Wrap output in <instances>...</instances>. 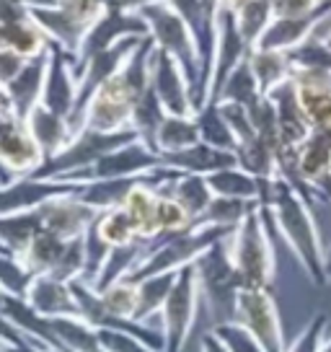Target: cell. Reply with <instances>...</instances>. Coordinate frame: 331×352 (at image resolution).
Segmentation results:
<instances>
[{"label":"cell","mask_w":331,"mask_h":352,"mask_svg":"<svg viewBox=\"0 0 331 352\" xmlns=\"http://www.w3.org/2000/svg\"><path fill=\"white\" fill-rule=\"evenodd\" d=\"M197 143H202V138H199V124L194 114H187V117L166 114V120L155 132V153L161 155L187 151Z\"/></svg>","instance_id":"4316f807"},{"label":"cell","mask_w":331,"mask_h":352,"mask_svg":"<svg viewBox=\"0 0 331 352\" xmlns=\"http://www.w3.org/2000/svg\"><path fill=\"white\" fill-rule=\"evenodd\" d=\"M321 36H323V39H326V42L331 44V29H329V32H326V34H321Z\"/></svg>","instance_id":"94428289"},{"label":"cell","mask_w":331,"mask_h":352,"mask_svg":"<svg viewBox=\"0 0 331 352\" xmlns=\"http://www.w3.org/2000/svg\"><path fill=\"white\" fill-rule=\"evenodd\" d=\"M150 88L155 91L158 101L163 104L166 114H197L194 107V91L189 83L187 70L179 65V60L155 50L153 65H150Z\"/></svg>","instance_id":"9a60e30c"},{"label":"cell","mask_w":331,"mask_h":352,"mask_svg":"<svg viewBox=\"0 0 331 352\" xmlns=\"http://www.w3.org/2000/svg\"><path fill=\"white\" fill-rule=\"evenodd\" d=\"M55 334L62 350L65 352H104L101 350L99 329L91 327L86 319L80 316H62V319H52Z\"/></svg>","instance_id":"e575fe53"},{"label":"cell","mask_w":331,"mask_h":352,"mask_svg":"<svg viewBox=\"0 0 331 352\" xmlns=\"http://www.w3.org/2000/svg\"><path fill=\"white\" fill-rule=\"evenodd\" d=\"M212 331L222 340V344L228 347V352H264V347L259 344L251 331L246 329L238 321H222V324H215Z\"/></svg>","instance_id":"bcb514c9"},{"label":"cell","mask_w":331,"mask_h":352,"mask_svg":"<svg viewBox=\"0 0 331 352\" xmlns=\"http://www.w3.org/2000/svg\"><path fill=\"white\" fill-rule=\"evenodd\" d=\"M236 321L254 334L264 352H287L275 296L264 287H243L236 300Z\"/></svg>","instance_id":"8fae6325"},{"label":"cell","mask_w":331,"mask_h":352,"mask_svg":"<svg viewBox=\"0 0 331 352\" xmlns=\"http://www.w3.org/2000/svg\"><path fill=\"white\" fill-rule=\"evenodd\" d=\"M67 243L70 241L60 239L55 233L42 231L34 236L32 243L19 256H21V262L32 270L34 275H55L57 267H60V262H62V256L67 252Z\"/></svg>","instance_id":"f1b7e54d"},{"label":"cell","mask_w":331,"mask_h":352,"mask_svg":"<svg viewBox=\"0 0 331 352\" xmlns=\"http://www.w3.org/2000/svg\"><path fill=\"white\" fill-rule=\"evenodd\" d=\"M233 231L228 228H218V226H205V223H194L192 228L181 233H171V236H161L155 241H148V252L135 267L130 280H143L150 275H166V272H179L189 264H194L207 252L210 246L218 241L228 239Z\"/></svg>","instance_id":"277c9868"},{"label":"cell","mask_w":331,"mask_h":352,"mask_svg":"<svg viewBox=\"0 0 331 352\" xmlns=\"http://www.w3.org/2000/svg\"><path fill=\"white\" fill-rule=\"evenodd\" d=\"M199 277V293L210 311L212 327L222 321H236V300L243 290L241 275L228 252V239L218 241L194 262Z\"/></svg>","instance_id":"5b68a950"},{"label":"cell","mask_w":331,"mask_h":352,"mask_svg":"<svg viewBox=\"0 0 331 352\" xmlns=\"http://www.w3.org/2000/svg\"><path fill=\"white\" fill-rule=\"evenodd\" d=\"M236 155H238V166L243 171L254 174L256 179H275L277 176V151L259 135L238 145Z\"/></svg>","instance_id":"74e56055"},{"label":"cell","mask_w":331,"mask_h":352,"mask_svg":"<svg viewBox=\"0 0 331 352\" xmlns=\"http://www.w3.org/2000/svg\"><path fill=\"white\" fill-rule=\"evenodd\" d=\"M326 324H329L326 314H313L303 331L293 340V344H287V352H321V344L326 340Z\"/></svg>","instance_id":"7dc6e473"},{"label":"cell","mask_w":331,"mask_h":352,"mask_svg":"<svg viewBox=\"0 0 331 352\" xmlns=\"http://www.w3.org/2000/svg\"><path fill=\"white\" fill-rule=\"evenodd\" d=\"M262 96H264V94H262L259 80H256L254 70H251V63H249V57H246L241 65L228 76V80L222 83L220 94H218L215 101H233V104H241L246 109H251Z\"/></svg>","instance_id":"8d00e7d4"},{"label":"cell","mask_w":331,"mask_h":352,"mask_svg":"<svg viewBox=\"0 0 331 352\" xmlns=\"http://www.w3.org/2000/svg\"><path fill=\"white\" fill-rule=\"evenodd\" d=\"M326 275H329V280H331V249L326 252Z\"/></svg>","instance_id":"680465c9"},{"label":"cell","mask_w":331,"mask_h":352,"mask_svg":"<svg viewBox=\"0 0 331 352\" xmlns=\"http://www.w3.org/2000/svg\"><path fill=\"white\" fill-rule=\"evenodd\" d=\"M321 352H331V337H326V340H323V344H321Z\"/></svg>","instance_id":"91938a15"},{"label":"cell","mask_w":331,"mask_h":352,"mask_svg":"<svg viewBox=\"0 0 331 352\" xmlns=\"http://www.w3.org/2000/svg\"><path fill=\"white\" fill-rule=\"evenodd\" d=\"M259 202H249V199H233V197H215L210 202L207 212L199 218L205 226H218V228H228L236 231L243 223V218L256 208Z\"/></svg>","instance_id":"b9f144b4"},{"label":"cell","mask_w":331,"mask_h":352,"mask_svg":"<svg viewBox=\"0 0 331 352\" xmlns=\"http://www.w3.org/2000/svg\"><path fill=\"white\" fill-rule=\"evenodd\" d=\"M290 63L295 70H316V73H329L331 76V44L321 36L313 34L310 39L290 50Z\"/></svg>","instance_id":"ee69618b"},{"label":"cell","mask_w":331,"mask_h":352,"mask_svg":"<svg viewBox=\"0 0 331 352\" xmlns=\"http://www.w3.org/2000/svg\"><path fill=\"white\" fill-rule=\"evenodd\" d=\"M163 120H166L163 104L158 101L153 88L148 86V91H145L143 96L137 99V104H135L133 130L137 132V138H140L148 148H153V151H155V132H158V127H161Z\"/></svg>","instance_id":"f35d334b"},{"label":"cell","mask_w":331,"mask_h":352,"mask_svg":"<svg viewBox=\"0 0 331 352\" xmlns=\"http://www.w3.org/2000/svg\"><path fill=\"white\" fill-rule=\"evenodd\" d=\"M13 3H21L26 8H39V6H52L57 0H13Z\"/></svg>","instance_id":"9f6ffc18"},{"label":"cell","mask_w":331,"mask_h":352,"mask_svg":"<svg viewBox=\"0 0 331 352\" xmlns=\"http://www.w3.org/2000/svg\"><path fill=\"white\" fill-rule=\"evenodd\" d=\"M96 228H99L101 239L109 243L111 249L143 241L140 233H137V228H135L133 218L127 215V210L122 208V205L119 208L104 210L99 218H96Z\"/></svg>","instance_id":"ab89813d"},{"label":"cell","mask_w":331,"mask_h":352,"mask_svg":"<svg viewBox=\"0 0 331 352\" xmlns=\"http://www.w3.org/2000/svg\"><path fill=\"white\" fill-rule=\"evenodd\" d=\"M0 184H3V182H0Z\"/></svg>","instance_id":"03108f58"},{"label":"cell","mask_w":331,"mask_h":352,"mask_svg":"<svg viewBox=\"0 0 331 352\" xmlns=\"http://www.w3.org/2000/svg\"><path fill=\"white\" fill-rule=\"evenodd\" d=\"M179 272H166V275H150L137 280V311H135V321L140 324H150L153 319H161L166 300L174 290ZM135 283V280H133Z\"/></svg>","instance_id":"f546056e"},{"label":"cell","mask_w":331,"mask_h":352,"mask_svg":"<svg viewBox=\"0 0 331 352\" xmlns=\"http://www.w3.org/2000/svg\"><path fill=\"white\" fill-rule=\"evenodd\" d=\"M99 340L104 352H155L145 340L122 329H99Z\"/></svg>","instance_id":"681fc988"},{"label":"cell","mask_w":331,"mask_h":352,"mask_svg":"<svg viewBox=\"0 0 331 352\" xmlns=\"http://www.w3.org/2000/svg\"><path fill=\"white\" fill-rule=\"evenodd\" d=\"M26 127L32 130L34 140H36L39 148L45 151V158L57 155L67 143H70V140H73V127H70V120L62 117V114H57V111L47 109L42 101L29 111V117H26Z\"/></svg>","instance_id":"cb8c5ba5"},{"label":"cell","mask_w":331,"mask_h":352,"mask_svg":"<svg viewBox=\"0 0 331 352\" xmlns=\"http://www.w3.org/2000/svg\"><path fill=\"white\" fill-rule=\"evenodd\" d=\"M249 52H251V47H249V42L243 39L241 29H238L236 11L228 8V6H220V11H218V36H215V55H212L210 96H207V104L218 99L222 83L249 57Z\"/></svg>","instance_id":"4fadbf2b"},{"label":"cell","mask_w":331,"mask_h":352,"mask_svg":"<svg viewBox=\"0 0 331 352\" xmlns=\"http://www.w3.org/2000/svg\"><path fill=\"white\" fill-rule=\"evenodd\" d=\"M199 352H228V347L222 344V340L215 331H205L202 340H199Z\"/></svg>","instance_id":"11a10c76"},{"label":"cell","mask_w":331,"mask_h":352,"mask_svg":"<svg viewBox=\"0 0 331 352\" xmlns=\"http://www.w3.org/2000/svg\"><path fill=\"white\" fill-rule=\"evenodd\" d=\"M316 3H321V6H323V3H331V0H316Z\"/></svg>","instance_id":"be15d7a7"},{"label":"cell","mask_w":331,"mask_h":352,"mask_svg":"<svg viewBox=\"0 0 331 352\" xmlns=\"http://www.w3.org/2000/svg\"><path fill=\"white\" fill-rule=\"evenodd\" d=\"M158 0H104L106 11H122V13H140L143 8L153 6Z\"/></svg>","instance_id":"db71d44e"},{"label":"cell","mask_w":331,"mask_h":352,"mask_svg":"<svg viewBox=\"0 0 331 352\" xmlns=\"http://www.w3.org/2000/svg\"><path fill=\"white\" fill-rule=\"evenodd\" d=\"M104 13V0H57L52 6L32 8V19L49 42L62 47L76 60L89 29Z\"/></svg>","instance_id":"52a82bcc"},{"label":"cell","mask_w":331,"mask_h":352,"mask_svg":"<svg viewBox=\"0 0 331 352\" xmlns=\"http://www.w3.org/2000/svg\"><path fill=\"white\" fill-rule=\"evenodd\" d=\"M161 158H163L166 168H174L179 174H199V176H210L215 171L238 166V155L233 153V151H222V148H215V145H207V143H197L192 145V148H187V151L161 155Z\"/></svg>","instance_id":"603a6c76"},{"label":"cell","mask_w":331,"mask_h":352,"mask_svg":"<svg viewBox=\"0 0 331 352\" xmlns=\"http://www.w3.org/2000/svg\"><path fill=\"white\" fill-rule=\"evenodd\" d=\"M26 300L32 303L47 319H62V316H80L73 285L55 275H36L32 287L26 293Z\"/></svg>","instance_id":"7402d4cb"},{"label":"cell","mask_w":331,"mask_h":352,"mask_svg":"<svg viewBox=\"0 0 331 352\" xmlns=\"http://www.w3.org/2000/svg\"><path fill=\"white\" fill-rule=\"evenodd\" d=\"M76 189L78 184L73 182H57V179H39V176L13 179L8 184H0V218L42 208L49 199L70 195Z\"/></svg>","instance_id":"e0dca14e"},{"label":"cell","mask_w":331,"mask_h":352,"mask_svg":"<svg viewBox=\"0 0 331 352\" xmlns=\"http://www.w3.org/2000/svg\"><path fill=\"white\" fill-rule=\"evenodd\" d=\"M143 36H150V34H148V23L140 19V13L106 11L99 21L91 26L83 44H80V50H78L76 73L86 65L93 55L117 47V44L124 42V39H143Z\"/></svg>","instance_id":"5bb4252c"},{"label":"cell","mask_w":331,"mask_h":352,"mask_svg":"<svg viewBox=\"0 0 331 352\" xmlns=\"http://www.w3.org/2000/svg\"><path fill=\"white\" fill-rule=\"evenodd\" d=\"M272 8H275V19H295V16L316 13L321 8V3H316V0H272Z\"/></svg>","instance_id":"f5cc1de1"},{"label":"cell","mask_w":331,"mask_h":352,"mask_svg":"<svg viewBox=\"0 0 331 352\" xmlns=\"http://www.w3.org/2000/svg\"><path fill=\"white\" fill-rule=\"evenodd\" d=\"M161 189L176 199L194 223H199V218L207 212L210 202L215 199L210 184H207V176L199 174H176L171 182H166Z\"/></svg>","instance_id":"484cf974"},{"label":"cell","mask_w":331,"mask_h":352,"mask_svg":"<svg viewBox=\"0 0 331 352\" xmlns=\"http://www.w3.org/2000/svg\"><path fill=\"white\" fill-rule=\"evenodd\" d=\"M76 192L49 199L42 208H36L39 210V218H42V228L60 236V239H65V241L83 239L86 231H89L91 226L96 223V218L101 215L99 210L86 205Z\"/></svg>","instance_id":"ac0fdd59"},{"label":"cell","mask_w":331,"mask_h":352,"mask_svg":"<svg viewBox=\"0 0 331 352\" xmlns=\"http://www.w3.org/2000/svg\"><path fill=\"white\" fill-rule=\"evenodd\" d=\"M194 117H197L199 138H202V143L215 145V148H222V151H233V153H236L238 140H236V135H233L228 120L222 117L220 104H218V101L205 104L202 109H197V114H194Z\"/></svg>","instance_id":"d590c367"},{"label":"cell","mask_w":331,"mask_h":352,"mask_svg":"<svg viewBox=\"0 0 331 352\" xmlns=\"http://www.w3.org/2000/svg\"><path fill=\"white\" fill-rule=\"evenodd\" d=\"M202 293H199V277L194 264L179 270L174 290L161 311V331H163V352H184L189 334L197 321Z\"/></svg>","instance_id":"9c48e42d"},{"label":"cell","mask_w":331,"mask_h":352,"mask_svg":"<svg viewBox=\"0 0 331 352\" xmlns=\"http://www.w3.org/2000/svg\"><path fill=\"white\" fill-rule=\"evenodd\" d=\"M148 252V241H137V243H130V246H117V249H111L109 256H106V264H104V270L99 272V277L91 283L93 290H106L109 285L114 283H119V280H127V277L135 272V267L140 264V259L145 256Z\"/></svg>","instance_id":"1f68e13d"},{"label":"cell","mask_w":331,"mask_h":352,"mask_svg":"<svg viewBox=\"0 0 331 352\" xmlns=\"http://www.w3.org/2000/svg\"><path fill=\"white\" fill-rule=\"evenodd\" d=\"M8 114H11V104H8V96L0 91V120L8 117Z\"/></svg>","instance_id":"6f0895ef"},{"label":"cell","mask_w":331,"mask_h":352,"mask_svg":"<svg viewBox=\"0 0 331 352\" xmlns=\"http://www.w3.org/2000/svg\"><path fill=\"white\" fill-rule=\"evenodd\" d=\"M0 352H16V350H11V347H5V344H0Z\"/></svg>","instance_id":"6125c7cd"},{"label":"cell","mask_w":331,"mask_h":352,"mask_svg":"<svg viewBox=\"0 0 331 352\" xmlns=\"http://www.w3.org/2000/svg\"><path fill=\"white\" fill-rule=\"evenodd\" d=\"M212 195L215 197H233V199H249V202H259L262 199V179L254 174L243 171L241 166H231L215 174L207 176Z\"/></svg>","instance_id":"4dcf8cb0"},{"label":"cell","mask_w":331,"mask_h":352,"mask_svg":"<svg viewBox=\"0 0 331 352\" xmlns=\"http://www.w3.org/2000/svg\"><path fill=\"white\" fill-rule=\"evenodd\" d=\"M0 344H5L16 352H39L36 344H32L21 331L13 327V321L3 314V308H0Z\"/></svg>","instance_id":"816d5d0a"},{"label":"cell","mask_w":331,"mask_h":352,"mask_svg":"<svg viewBox=\"0 0 331 352\" xmlns=\"http://www.w3.org/2000/svg\"><path fill=\"white\" fill-rule=\"evenodd\" d=\"M42 104L47 109L67 117V120L73 117L78 104L76 60L57 44H49V52H47V76L45 91H42Z\"/></svg>","instance_id":"2e32d148"},{"label":"cell","mask_w":331,"mask_h":352,"mask_svg":"<svg viewBox=\"0 0 331 352\" xmlns=\"http://www.w3.org/2000/svg\"><path fill=\"white\" fill-rule=\"evenodd\" d=\"M269 99L275 101L282 148H300L313 135V124H310V120L306 117L303 107H300L295 83L287 80L285 86H279L277 91L269 94Z\"/></svg>","instance_id":"44dd1931"},{"label":"cell","mask_w":331,"mask_h":352,"mask_svg":"<svg viewBox=\"0 0 331 352\" xmlns=\"http://www.w3.org/2000/svg\"><path fill=\"white\" fill-rule=\"evenodd\" d=\"M236 21H238V29H241L243 39L254 50L256 42L262 39V34L266 32V26L275 21L272 0H249L246 6H241V8L236 11Z\"/></svg>","instance_id":"60d3db41"},{"label":"cell","mask_w":331,"mask_h":352,"mask_svg":"<svg viewBox=\"0 0 331 352\" xmlns=\"http://www.w3.org/2000/svg\"><path fill=\"white\" fill-rule=\"evenodd\" d=\"M45 151L34 140L26 120L8 114L0 120V182L34 176L45 164Z\"/></svg>","instance_id":"30bf717a"},{"label":"cell","mask_w":331,"mask_h":352,"mask_svg":"<svg viewBox=\"0 0 331 352\" xmlns=\"http://www.w3.org/2000/svg\"><path fill=\"white\" fill-rule=\"evenodd\" d=\"M259 205H264L272 215L279 236L285 239L290 252L295 254L303 272L310 277L313 285H326V252L321 243L319 226L310 212V202L300 192L287 184L282 176L275 179H262V199Z\"/></svg>","instance_id":"6da1fadb"},{"label":"cell","mask_w":331,"mask_h":352,"mask_svg":"<svg viewBox=\"0 0 331 352\" xmlns=\"http://www.w3.org/2000/svg\"><path fill=\"white\" fill-rule=\"evenodd\" d=\"M45 76H47V55L34 57V60H29V65L23 67L21 76L5 88V96H8V104H11V114H16L19 120H26L29 111L42 101Z\"/></svg>","instance_id":"d4e9b609"},{"label":"cell","mask_w":331,"mask_h":352,"mask_svg":"<svg viewBox=\"0 0 331 352\" xmlns=\"http://www.w3.org/2000/svg\"><path fill=\"white\" fill-rule=\"evenodd\" d=\"M298 174L313 202L331 199V130H313L298 148Z\"/></svg>","instance_id":"d6986e66"},{"label":"cell","mask_w":331,"mask_h":352,"mask_svg":"<svg viewBox=\"0 0 331 352\" xmlns=\"http://www.w3.org/2000/svg\"><path fill=\"white\" fill-rule=\"evenodd\" d=\"M83 252H86V272H83L80 280H86V283L91 285V283L99 277L101 270H104L106 256H109V252H111L109 243L101 239L96 223H93L89 231H86V236H83Z\"/></svg>","instance_id":"f6af8a7d"},{"label":"cell","mask_w":331,"mask_h":352,"mask_svg":"<svg viewBox=\"0 0 331 352\" xmlns=\"http://www.w3.org/2000/svg\"><path fill=\"white\" fill-rule=\"evenodd\" d=\"M42 218L39 210H29V212H16V215H5L0 218V243L5 246V252L19 254L32 243L36 233H42Z\"/></svg>","instance_id":"836d02e7"},{"label":"cell","mask_w":331,"mask_h":352,"mask_svg":"<svg viewBox=\"0 0 331 352\" xmlns=\"http://www.w3.org/2000/svg\"><path fill=\"white\" fill-rule=\"evenodd\" d=\"M269 210L264 205H256L243 223L228 236V252L241 275L243 287H272L275 280V246L269 236Z\"/></svg>","instance_id":"3957f363"},{"label":"cell","mask_w":331,"mask_h":352,"mask_svg":"<svg viewBox=\"0 0 331 352\" xmlns=\"http://www.w3.org/2000/svg\"><path fill=\"white\" fill-rule=\"evenodd\" d=\"M220 104V111L222 117L228 120L231 124L233 135H236V140L238 145L246 143V140H251L256 138V127H254V120H251V111L241 107V104H233V101H218Z\"/></svg>","instance_id":"c3c4849f"},{"label":"cell","mask_w":331,"mask_h":352,"mask_svg":"<svg viewBox=\"0 0 331 352\" xmlns=\"http://www.w3.org/2000/svg\"><path fill=\"white\" fill-rule=\"evenodd\" d=\"M0 252H5V246H3V243H0Z\"/></svg>","instance_id":"e7e4bbea"},{"label":"cell","mask_w":331,"mask_h":352,"mask_svg":"<svg viewBox=\"0 0 331 352\" xmlns=\"http://www.w3.org/2000/svg\"><path fill=\"white\" fill-rule=\"evenodd\" d=\"M0 308H3V314L13 321V327L21 331L32 344L39 347V352H65L62 344H60V340H57L52 319L42 316L26 298L0 296Z\"/></svg>","instance_id":"ffe728a7"},{"label":"cell","mask_w":331,"mask_h":352,"mask_svg":"<svg viewBox=\"0 0 331 352\" xmlns=\"http://www.w3.org/2000/svg\"><path fill=\"white\" fill-rule=\"evenodd\" d=\"M140 19L148 23V34L153 39L155 50L179 60V65L187 70L192 91H194V107H205V78H202V57L194 34L189 23L176 13V8L166 0H158L140 11Z\"/></svg>","instance_id":"7a4b0ae2"},{"label":"cell","mask_w":331,"mask_h":352,"mask_svg":"<svg viewBox=\"0 0 331 352\" xmlns=\"http://www.w3.org/2000/svg\"><path fill=\"white\" fill-rule=\"evenodd\" d=\"M249 63H251V70H254L264 96H269L279 86H285L287 80H293V73H295V67L290 63V55L287 52H275V50H251Z\"/></svg>","instance_id":"83f0119b"},{"label":"cell","mask_w":331,"mask_h":352,"mask_svg":"<svg viewBox=\"0 0 331 352\" xmlns=\"http://www.w3.org/2000/svg\"><path fill=\"white\" fill-rule=\"evenodd\" d=\"M140 179L143 176H137V179H109V182H86V184H78L76 195L86 205L104 212V210L119 208Z\"/></svg>","instance_id":"d6a6232c"},{"label":"cell","mask_w":331,"mask_h":352,"mask_svg":"<svg viewBox=\"0 0 331 352\" xmlns=\"http://www.w3.org/2000/svg\"><path fill=\"white\" fill-rule=\"evenodd\" d=\"M34 277L36 275L21 262V256L11 252H0V296L26 298Z\"/></svg>","instance_id":"7bdbcfd3"},{"label":"cell","mask_w":331,"mask_h":352,"mask_svg":"<svg viewBox=\"0 0 331 352\" xmlns=\"http://www.w3.org/2000/svg\"><path fill=\"white\" fill-rule=\"evenodd\" d=\"M148 88L135 86L130 78L119 70L114 78H109L104 86L93 94L89 107L83 111V122L80 130L91 127V130L101 132H122L133 130V111L137 99L143 96Z\"/></svg>","instance_id":"ba28073f"},{"label":"cell","mask_w":331,"mask_h":352,"mask_svg":"<svg viewBox=\"0 0 331 352\" xmlns=\"http://www.w3.org/2000/svg\"><path fill=\"white\" fill-rule=\"evenodd\" d=\"M29 65V60L19 55L11 47H0V91L5 94V88L11 86L16 78L23 73V67Z\"/></svg>","instance_id":"f907efd6"},{"label":"cell","mask_w":331,"mask_h":352,"mask_svg":"<svg viewBox=\"0 0 331 352\" xmlns=\"http://www.w3.org/2000/svg\"><path fill=\"white\" fill-rule=\"evenodd\" d=\"M140 140L135 130H122V132H101L83 127L73 135V140L60 151L57 155L47 158L42 168L34 176L39 179H57V182H70L78 174H83L86 168L96 164L99 158H104L106 153H111L114 148Z\"/></svg>","instance_id":"8992f818"},{"label":"cell","mask_w":331,"mask_h":352,"mask_svg":"<svg viewBox=\"0 0 331 352\" xmlns=\"http://www.w3.org/2000/svg\"><path fill=\"white\" fill-rule=\"evenodd\" d=\"M161 166H163L161 153L148 148L143 140H133L122 148H114L111 153L99 158L91 168H86L83 174H78L70 182L86 184V182H109V179H137V176L150 174Z\"/></svg>","instance_id":"7c38bea8"}]
</instances>
